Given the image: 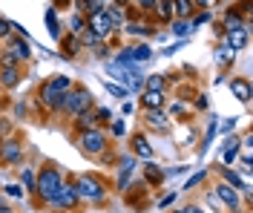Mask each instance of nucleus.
<instances>
[{"mask_svg": "<svg viewBox=\"0 0 253 213\" xmlns=\"http://www.w3.org/2000/svg\"><path fill=\"white\" fill-rule=\"evenodd\" d=\"M61 167L55 162H43V167L38 170V176H35V196H38V205H43L49 208L52 205V199L58 193V187H61Z\"/></svg>", "mask_w": 253, "mask_h": 213, "instance_id": "nucleus-1", "label": "nucleus"}, {"mask_svg": "<svg viewBox=\"0 0 253 213\" xmlns=\"http://www.w3.org/2000/svg\"><path fill=\"white\" fill-rule=\"evenodd\" d=\"M72 86H75V81H72L69 75H55V78H49V81H43L38 86V104H41L43 110H49V113H58L63 95H66Z\"/></svg>", "mask_w": 253, "mask_h": 213, "instance_id": "nucleus-2", "label": "nucleus"}, {"mask_svg": "<svg viewBox=\"0 0 253 213\" xmlns=\"http://www.w3.org/2000/svg\"><path fill=\"white\" fill-rule=\"evenodd\" d=\"M72 184H75V190H78V199L86 202V205H104L107 196H110V190H107L110 184L101 179V176H95V173H81Z\"/></svg>", "mask_w": 253, "mask_h": 213, "instance_id": "nucleus-3", "label": "nucleus"}, {"mask_svg": "<svg viewBox=\"0 0 253 213\" xmlns=\"http://www.w3.org/2000/svg\"><path fill=\"white\" fill-rule=\"evenodd\" d=\"M75 144L84 156L89 159H101L107 150H110V135L101 130V127H89V130H78L75 132Z\"/></svg>", "mask_w": 253, "mask_h": 213, "instance_id": "nucleus-4", "label": "nucleus"}, {"mask_svg": "<svg viewBox=\"0 0 253 213\" xmlns=\"http://www.w3.org/2000/svg\"><path fill=\"white\" fill-rule=\"evenodd\" d=\"M95 107V101H92V92L84 86V84H75L66 95H63V101H61V110L58 113L61 115H66V118H75V115H81V113H86V110H92Z\"/></svg>", "mask_w": 253, "mask_h": 213, "instance_id": "nucleus-5", "label": "nucleus"}, {"mask_svg": "<svg viewBox=\"0 0 253 213\" xmlns=\"http://www.w3.org/2000/svg\"><path fill=\"white\" fill-rule=\"evenodd\" d=\"M213 193H216V199H219L230 213H242V193H239L236 187H230V184H224V181H216Z\"/></svg>", "mask_w": 253, "mask_h": 213, "instance_id": "nucleus-6", "label": "nucleus"}, {"mask_svg": "<svg viewBox=\"0 0 253 213\" xmlns=\"http://www.w3.org/2000/svg\"><path fill=\"white\" fill-rule=\"evenodd\" d=\"M23 162V141L17 135H9L0 141V164H20Z\"/></svg>", "mask_w": 253, "mask_h": 213, "instance_id": "nucleus-7", "label": "nucleus"}, {"mask_svg": "<svg viewBox=\"0 0 253 213\" xmlns=\"http://www.w3.org/2000/svg\"><path fill=\"white\" fill-rule=\"evenodd\" d=\"M78 205H81V199H78V190H75V184H72V181H61L58 193H55V199H52V208L75 211Z\"/></svg>", "mask_w": 253, "mask_h": 213, "instance_id": "nucleus-8", "label": "nucleus"}, {"mask_svg": "<svg viewBox=\"0 0 253 213\" xmlns=\"http://www.w3.org/2000/svg\"><path fill=\"white\" fill-rule=\"evenodd\" d=\"M141 121H144V130L150 132H170V115L164 110H144L141 113Z\"/></svg>", "mask_w": 253, "mask_h": 213, "instance_id": "nucleus-9", "label": "nucleus"}, {"mask_svg": "<svg viewBox=\"0 0 253 213\" xmlns=\"http://www.w3.org/2000/svg\"><path fill=\"white\" fill-rule=\"evenodd\" d=\"M86 29L98 38V41H104V38H110L115 29H112V23H110V17L104 15V12H95V15L86 17Z\"/></svg>", "mask_w": 253, "mask_h": 213, "instance_id": "nucleus-10", "label": "nucleus"}, {"mask_svg": "<svg viewBox=\"0 0 253 213\" xmlns=\"http://www.w3.org/2000/svg\"><path fill=\"white\" fill-rule=\"evenodd\" d=\"M6 43H9V55H12V58H17L20 64H23V61H29V58H32L29 38H17V35H15V38H9Z\"/></svg>", "mask_w": 253, "mask_h": 213, "instance_id": "nucleus-11", "label": "nucleus"}, {"mask_svg": "<svg viewBox=\"0 0 253 213\" xmlns=\"http://www.w3.org/2000/svg\"><path fill=\"white\" fill-rule=\"evenodd\" d=\"M129 150H132V156H141L144 162L153 159V147H150V141H147L144 132H132L129 135Z\"/></svg>", "mask_w": 253, "mask_h": 213, "instance_id": "nucleus-12", "label": "nucleus"}, {"mask_svg": "<svg viewBox=\"0 0 253 213\" xmlns=\"http://www.w3.org/2000/svg\"><path fill=\"white\" fill-rule=\"evenodd\" d=\"M141 173H144L141 181L147 184V187H158V184H164V179H167V173H164L158 164H150V162L141 167Z\"/></svg>", "mask_w": 253, "mask_h": 213, "instance_id": "nucleus-13", "label": "nucleus"}, {"mask_svg": "<svg viewBox=\"0 0 253 213\" xmlns=\"http://www.w3.org/2000/svg\"><path fill=\"white\" fill-rule=\"evenodd\" d=\"M164 104H167V92L141 89V107L144 110H164Z\"/></svg>", "mask_w": 253, "mask_h": 213, "instance_id": "nucleus-14", "label": "nucleus"}, {"mask_svg": "<svg viewBox=\"0 0 253 213\" xmlns=\"http://www.w3.org/2000/svg\"><path fill=\"white\" fill-rule=\"evenodd\" d=\"M230 92H233V98H239L242 104H251L253 98V86L248 78H233L230 81Z\"/></svg>", "mask_w": 253, "mask_h": 213, "instance_id": "nucleus-15", "label": "nucleus"}, {"mask_svg": "<svg viewBox=\"0 0 253 213\" xmlns=\"http://www.w3.org/2000/svg\"><path fill=\"white\" fill-rule=\"evenodd\" d=\"M224 41H227V49L230 52H239L248 46V26L245 29H227L224 32Z\"/></svg>", "mask_w": 253, "mask_h": 213, "instance_id": "nucleus-16", "label": "nucleus"}, {"mask_svg": "<svg viewBox=\"0 0 253 213\" xmlns=\"http://www.w3.org/2000/svg\"><path fill=\"white\" fill-rule=\"evenodd\" d=\"M126 58H129V64H144L153 58V49L147 43H135V46H126Z\"/></svg>", "mask_w": 253, "mask_h": 213, "instance_id": "nucleus-17", "label": "nucleus"}, {"mask_svg": "<svg viewBox=\"0 0 253 213\" xmlns=\"http://www.w3.org/2000/svg\"><path fill=\"white\" fill-rule=\"evenodd\" d=\"M78 52H81V43H78V38L75 35H61V55L69 61V58H78Z\"/></svg>", "mask_w": 253, "mask_h": 213, "instance_id": "nucleus-18", "label": "nucleus"}, {"mask_svg": "<svg viewBox=\"0 0 253 213\" xmlns=\"http://www.w3.org/2000/svg\"><path fill=\"white\" fill-rule=\"evenodd\" d=\"M20 78H23V72H20V69L0 66V86H3V89H12V86H17V84H20Z\"/></svg>", "mask_w": 253, "mask_h": 213, "instance_id": "nucleus-19", "label": "nucleus"}, {"mask_svg": "<svg viewBox=\"0 0 253 213\" xmlns=\"http://www.w3.org/2000/svg\"><path fill=\"white\" fill-rule=\"evenodd\" d=\"M193 15H196L193 0H173V17L175 20H190Z\"/></svg>", "mask_w": 253, "mask_h": 213, "instance_id": "nucleus-20", "label": "nucleus"}, {"mask_svg": "<svg viewBox=\"0 0 253 213\" xmlns=\"http://www.w3.org/2000/svg\"><path fill=\"white\" fill-rule=\"evenodd\" d=\"M104 15L110 17V23H112V29H121L126 23V12H124V6H104Z\"/></svg>", "mask_w": 253, "mask_h": 213, "instance_id": "nucleus-21", "label": "nucleus"}, {"mask_svg": "<svg viewBox=\"0 0 253 213\" xmlns=\"http://www.w3.org/2000/svg\"><path fill=\"white\" fill-rule=\"evenodd\" d=\"M118 164H121V176H118V190H124L126 181H129V176H132L135 159H132V156H121V159H118Z\"/></svg>", "mask_w": 253, "mask_h": 213, "instance_id": "nucleus-22", "label": "nucleus"}, {"mask_svg": "<svg viewBox=\"0 0 253 213\" xmlns=\"http://www.w3.org/2000/svg\"><path fill=\"white\" fill-rule=\"evenodd\" d=\"M75 9L78 15H95V12H104V0H75Z\"/></svg>", "mask_w": 253, "mask_h": 213, "instance_id": "nucleus-23", "label": "nucleus"}, {"mask_svg": "<svg viewBox=\"0 0 253 213\" xmlns=\"http://www.w3.org/2000/svg\"><path fill=\"white\" fill-rule=\"evenodd\" d=\"M167 86H170V78H167V75H147V78H144V89L167 92Z\"/></svg>", "mask_w": 253, "mask_h": 213, "instance_id": "nucleus-24", "label": "nucleus"}, {"mask_svg": "<svg viewBox=\"0 0 253 213\" xmlns=\"http://www.w3.org/2000/svg\"><path fill=\"white\" fill-rule=\"evenodd\" d=\"M158 15V20H164V23H170L173 20V0H156V9H153Z\"/></svg>", "mask_w": 253, "mask_h": 213, "instance_id": "nucleus-25", "label": "nucleus"}, {"mask_svg": "<svg viewBox=\"0 0 253 213\" xmlns=\"http://www.w3.org/2000/svg\"><path fill=\"white\" fill-rule=\"evenodd\" d=\"M89 127H95V107L92 110H86V113L75 115V132L78 130H89Z\"/></svg>", "mask_w": 253, "mask_h": 213, "instance_id": "nucleus-26", "label": "nucleus"}, {"mask_svg": "<svg viewBox=\"0 0 253 213\" xmlns=\"http://www.w3.org/2000/svg\"><path fill=\"white\" fill-rule=\"evenodd\" d=\"M35 176H38V173L32 170L29 164H26V167H20V184L26 187V193H35Z\"/></svg>", "mask_w": 253, "mask_h": 213, "instance_id": "nucleus-27", "label": "nucleus"}, {"mask_svg": "<svg viewBox=\"0 0 253 213\" xmlns=\"http://www.w3.org/2000/svg\"><path fill=\"white\" fill-rule=\"evenodd\" d=\"M126 32L135 35V38H138V35H144V38H147V35H153L156 29H153L150 23H138V20H129V23H126Z\"/></svg>", "mask_w": 253, "mask_h": 213, "instance_id": "nucleus-28", "label": "nucleus"}, {"mask_svg": "<svg viewBox=\"0 0 253 213\" xmlns=\"http://www.w3.org/2000/svg\"><path fill=\"white\" fill-rule=\"evenodd\" d=\"M84 29H86V17L75 12V15H72V20H69V35H75V38H78Z\"/></svg>", "mask_w": 253, "mask_h": 213, "instance_id": "nucleus-29", "label": "nucleus"}, {"mask_svg": "<svg viewBox=\"0 0 253 213\" xmlns=\"http://www.w3.org/2000/svg\"><path fill=\"white\" fill-rule=\"evenodd\" d=\"M46 26H49V32L55 35V38H61V26H58V15H55V9H49L46 12Z\"/></svg>", "mask_w": 253, "mask_h": 213, "instance_id": "nucleus-30", "label": "nucleus"}, {"mask_svg": "<svg viewBox=\"0 0 253 213\" xmlns=\"http://www.w3.org/2000/svg\"><path fill=\"white\" fill-rule=\"evenodd\" d=\"M112 121V113L107 110V107H98L95 110V127H101V124H110Z\"/></svg>", "mask_w": 253, "mask_h": 213, "instance_id": "nucleus-31", "label": "nucleus"}, {"mask_svg": "<svg viewBox=\"0 0 253 213\" xmlns=\"http://www.w3.org/2000/svg\"><path fill=\"white\" fill-rule=\"evenodd\" d=\"M110 132L115 135V138H121V135L126 132V124H124V118H112V121H110Z\"/></svg>", "mask_w": 253, "mask_h": 213, "instance_id": "nucleus-32", "label": "nucleus"}, {"mask_svg": "<svg viewBox=\"0 0 253 213\" xmlns=\"http://www.w3.org/2000/svg\"><path fill=\"white\" fill-rule=\"evenodd\" d=\"M205 179H207V170H202V173H196L193 179H187V181H184V187H181V190H193V187H199V184H202Z\"/></svg>", "mask_w": 253, "mask_h": 213, "instance_id": "nucleus-33", "label": "nucleus"}, {"mask_svg": "<svg viewBox=\"0 0 253 213\" xmlns=\"http://www.w3.org/2000/svg\"><path fill=\"white\" fill-rule=\"evenodd\" d=\"M0 66H9V69H20V61L12 58L9 52H0Z\"/></svg>", "mask_w": 253, "mask_h": 213, "instance_id": "nucleus-34", "label": "nucleus"}, {"mask_svg": "<svg viewBox=\"0 0 253 213\" xmlns=\"http://www.w3.org/2000/svg\"><path fill=\"white\" fill-rule=\"evenodd\" d=\"M9 38H12V20L0 15V41H9Z\"/></svg>", "mask_w": 253, "mask_h": 213, "instance_id": "nucleus-35", "label": "nucleus"}, {"mask_svg": "<svg viewBox=\"0 0 253 213\" xmlns=\"http://www.w3.org/2000/svg\"><path fill=\"white\" fill-rule=\"evenodd\" d=\"M107 92L115 95V98H126V95H129V89H126V86H115V84H107Z\"/></svg>", "mask_w": 253, "mask_h": 213, "instance_id": "nucleus-36", "label": "nucleus"}, {"mask_svg": "<svg viewBox=\"0 0 253 213\" xmlns=\"http://www.w3.org/2000/svg\"><path fill=\"white\" fill-rule=\"evenodd\" d=\"M173 32L178 35V38H184V35L190 32V20H175V23H173Z\"/></svg>", "mask_w": 253, "mask_h": 213, "instance_id": "nucleus-37", "label": "nucleus"}, {"mask_svg": "<svg viewBox=\"0 0 253 213\" xmlns=\"http://www.w3.org/2000/svg\"><path fill=\"white\" fill-rule=\"evenodd\" d=\"M236 156H239V147H230V150H224V156H221V162H224V167H227V164H233V162H236Z\"/></svg>", "mask_w": 253, "mask_h": 213, "instance_id": "nucleus-38", "label": "nucleus"}, {"mask_svg": "<svg viewBox=\"0 0 253 213\" xmlns=\"http://www.w3.org/2000/svg\"><path fill=\"white\" fill-rule=\"evenodd\" d=\"M216 3H219V0H193V6H196V9H202V12H210Z\"/></svg>", "mask_w": 253, "mask_h": 213, "instance_id": "nucleus-39", "label": "nucleus"}, {"mask_svg": "<svg viewBox=\"0 0 253 213\" xmlns=\"http://www.w3.org/2000/svg\"><path fill=\"white\" fill-rule=\"evenodd\" d=\"M156 9V0H138V12H144V15H150Z\"/></svg>", "mask_w": 253, "mask_h": 213, "instance_id": "nucleus-40", "label": "nucleus"}, {"mask_svg": "<svg viewBox=\"0 0 253 213\" xmlns=\"http://www.w3.org/2000/svg\"><path fill=\"white\" fill-rule=\"evenodd\" d=\"M6 196L20 199V196H23V187H20V184H9V187H6Z\"/></svg>", "mask_w": 253, "mask_h": 213, "instance_id": "nucleus-41", "label": "nucleus"}, {"mask_svg": "<svg viewBox=\"0 0 253 213\" xmlns=\"http://www.w3.org/2000/svg\"><path fill=\"white\" fill-rule=\"evenodd\" d=\"M193 107H196V110H207V95H202V92H199V95L193 98Z\"/></svg>", "mask_w": 253, "mask_h": 213, "instance_id": "nucleus-42", "label": "nucleus"}, {"mask_svg": "<svg viewBox=\"0 0 253 213\" xmlns=\"http://www.w3.org/2000/svg\"><path fill=\"white\" fill-rule=\"evenodd\" d=\"M210 12H199V15H196V20H193V23H196V26H202V23H207V20H210Z\"/></svg>", "mask_w": 253, "mask_h": 213, "instance_id": "nucleus-43", "label": "nucleus"}, {"mask_svg": "<svg viewBox=\"0 0 253 213\" xmlns=\"http://www.w3.org/2000/svg\"><path fill=\"white\" fill-rule=\"evenodd\" d=\"M66 6H72V0H55V9H66Z\"/></svg>", "mask_w": 253, "mask_h": 213, "instance_id": "nucleus-44", "label": "nucleus"}, {"mask_svg": "<svg viewBox=\"0 0 253 213\" xmlns=\"http://www.w3.org/2000/svg\"><path fill=\"white\" fill-rule=\"evenodd\" d=\"M0 213H15V208L12 205H3V199H0Z\"/></svg>", "mask_w": 253, "mask_h": 213, "instance_id": "nucleus-45", "label": "nucleus"}, {"mask_svg": "<svg viewBox=\"0 0 253 213\" xmlns=\"http://www.w3.org/2000/svg\"><path fill=\"white\" fill-rule=\"evenodd\" d=\"M233 127H236V118H227V124H224V127H221V130L227 132V130H233Z\"/></svg>", "mask_w": 253, "mask_h": 213, "instance_id": "nucleus-46", "label": "nucleus"}, {"mask_svg": "<svg viewBox=\"0 0 253 213\" xmlns=\"http://www.w3.org/2000/svg\"><path fill=\"white\" fill-rule=\"evenodd\" d=\"M173 199H175V193H170V196H164V199H161V202H158V205H161V208H164V205H170V202H173Z\"/></svg>", "mask_w": 253, "mask_h": 213, "instance_id": "nucleus-47", "label": "nucleus"}, {"mask_svg": "<svg viewBox=\"0 0 253 213\" xmlns=\"http://www.w3.org/2000/svg\"><path fill=\"white\" fill-rule=\"evenodd\" d=\"M187 211H190V213H205L202 208H199V205H187Z\"/></svg>", "mask_w": 253, "mask_h": 213, "instance_id": "nucleus-48", "label": "nucleus"}, {"mask_svg": "<svg viewBox=\"0 0 253 213\" xmlns=\"http://www.w3.org/2000/svg\"><path fill=\"white\" fill-rule=\"evenodd\" d=\"M6 107H9V101H6L3 95H0V110H6Z\"/></svg>", "mask_w": 253, "mask_h": 213, "instance_id": "nucleus-49", "label": "nucleus"}, {"mask_svg": "<svg viewBox=\"0 0 253 213\" xmlns=\"http://www.w3.org/2000/svg\"><path fill=\"white\" fill-rule=\"evenodd\" d=\"M173 213H190L187 208H178V211H173Z\"/></svg>", "mask_w": 253, "mask_h": 213, "instance_id": "nucleus-50", "label": "nucleus"}, {"mask_svg": "<svg viewBox=\"0 0 253 213\" xmlns=\"http://www.w3.org/2000/svg\"><path fill=\"white\" fill-rule=\"evenodd\" d=\"M115 3H118V6H126V3H129V0H115Z\"/></svg>", "mask_w": 253, "mask_h": 213, "instance_id": "nucleus-51", "label": "nucleus"}, {"mask_svg": "<svg viewBox=\"0 0 253 213\" xmlns=\"http://www.w3.org/2000/svg\"><path fill=\"white\" fill-rule=\"evenodd\" d=\"M0 141H3V135H0Z\"/></svg>", "mask_w": 253, "mask_h": 213, "instance_id": "nucleus-52", "label": "nucleus"}]
</instances>
